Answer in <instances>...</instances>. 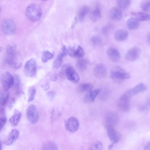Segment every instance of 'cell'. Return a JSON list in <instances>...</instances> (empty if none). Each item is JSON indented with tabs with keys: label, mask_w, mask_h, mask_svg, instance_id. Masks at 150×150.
<instances>
[{
	"label": "cell",
	"mask_w": 150,
	"mask_h": 150,
	"mask_svg": "<svg viewBox=\"0 0 150 150\" xmlns=\"http://www.w3.org/2000/svg\"><path fill=\"white\" fill-rule=\"evenodd\" d=\"M25 13L27 18L30 21L36 22L40 19L42 15V11L38 4H32L27 7Z\"/></svg>",
	"instance_id": "1"
},
{
	"label": "cell",
	"mask_w": 150,
	"mask_h": 150,
	"mask_svg": "<svg viewBox=\"0 0 150 150\" xmlns=\"http://www.w3.org/2000/svg\"><path fill=\"white\" fill-rule=\"evenodd\" d=\"M111 78L115 80H124L129 78L130 74L121 67L116 66L113 67L110 71Z\"/></svg>",
	"instance_id": "2"
},
{
	"label": "cell",
	"mask_w": 150,
	"mask_h": 150,
	"mask_svg": "<svg viewBox=\"0 0 150 150\" xmlns=\"http://www.w3.org/2000/svg\"><path fill=\"white\" fill-rule=\"evenodd\" d=\"M37 66L36 62L33 58L28 60L25 64L23 69L25 75L28 77H32L36 73Z\"/></svg>",
	"instance_id": "3"
},
{
	"label": "cell",
	"mask_w": 150,
	"mask_h": 150,
	"mask_svg": "<svg viewBox=\"0 0 150 150\" xmlns=\"http://www.w3.org/2000/svg\"><path fill=\"white\" fill-rule=\"evenodd\" d=\"M1 81L3 90L7 91L13 87L14 81L13 76L8 72H5L1 75Z\"/></svg>",
	"instance_id": "4"
},
{
	"label": "cell",
	"mask_w": 150,
	"mask_h": 150,
	"mask_svg": "<svg viewBox=\"0 0 150 150\" xmlns=\"http://www.w3.org/2000/svg\"><path fill=\"white\" fill-rule=\"evenodd\" d=\"M26 115L29 121L32 124L37 122L39 117V112L34 105H31L29 107L26 111Z\"/></svg>",
	"instance_id": "5"
},
{
	"label": "cell",
	"mask_w": 150,
	"mask_h": 150,
	"mask_svg": "<svg viewBox=\"0 0 150 150\" xmlns=\"http://www.w3.org/2000/svg\"><path fill=\"white\" fill-rule=\"evenodd\" d=\"M2 32L7 35H12L15 32L16 26L13 21L11 19H7L3 22L1 25Z\"/></svg>",
	"instance_id": "6"
},
{
	"label": "cell",
	"mask_w": 150,
	"mask_h": 150,
	"mask_svg": "<svg viewBox=\"0 0 150 150\" xmlns=\"http://www.w3.org/2000/svg\"><path fill=\"white\" fill-rule=\"evenodd\" d=\"M93 73L94 76L98 79L105 78L107 74V69L106 66L103 63L97 64L94 68Z\"/></svg>",
	"instance_id": "7"
},
{
	"label": "cell",
	"mask_w": 150,
	"mask_h": 150,
	"mask_svg": "<svg viewBox=\"0 0 150 150\" xmlns=\"http://www.w3.org/2000/svg\"><path fill=\"white\" fill-rule=\"evenodd\" d=\"M66 77L69 81L74 83H78L80 79L79 74L73 67L68 64L66 70Z\"/></svg>",
	"instance_id": "8"
},
{
	"label": "cell",
	"mask_w": 150,
	"mask_h": 150,
	"mask_svg": "<svg viewBox=\"0 0 150 150\" xmlns=\"http://www.w3.org/2000/svg\"><path fill=\"white\" fill-rule=\"evenodd\" d=\"M79 126V123L78 120L76 118L74 117L69 118L65 124L66 129L71 132L76 131L78 129Z\"/></svg>",
	"instance_id": "9"
},
{
	"label": "cell",
	"mask_w": 150,
	"mask_h": 150,
	"mask_svg": "<svg viewBox=\"0 0 150 150\" xmlns=\"http://www.w3.org/2000/svg\"><path fill=\"white\" fill-rule=\"evenodd\" d=\"M118 116L115 113L109 112L107 114L105 118V124L106 128L113 127L117 124Z\"/></svg>",
	"instance_id": "10"
},
{
	"label": "cell",
	"mask_w": 150,
	"mask_h": 150,
	"mask_svg": "<svg viewBox=\"0 0 150 150\" xmlns=\"http://www.w3.org/2000/svg\"><path fill=\"white\" fill-rule=\"evenodd\" d=\"M141 52L140 49L138 47H135L132 48L126 53L125 58L128 61H134L139 58Z\"/></svg>",
	"instance_id": "11"
},
{
	"label": "cell",
	"mask_w": 150,
	"mask_h": 150,
	"mask_svg": "<svg viewBox=\"0 0 150 150\" xmlns=\"http://www.w3.org/2000/svg\"><path fill=\"white\" fill-rule=\"evenodd\" d=\"M67 53L66 48L65 45H63L54 62L53 67L54 69H57L61 67L62 63L63 58L66 56Z\"/></svg>",
	"instance_id": "12"
},
{
	"label": "cell",
	"mask_w": 150,
	"mask_h": 150,
	"mask_svg": "<svg viewBox=\"0 0 150 150\" xmlns=\"http://www.w3.org/2000/svg\"><path fill=\"white\" fill-rule=\"evenodd\" d=\"M147 88L145 84L140 83L133 88L127 91L124 94L130 98L134 95L146 91Z\"/></svg>",
	"instance_id": "13"
},
{
	"label": "cell",
	"mask_w": 150,
	"mask_h": 150,
	"mask_svg": "<svg viewBox=\"0 0 150 150\" xmlns=\"http://www.w3.org/2000/svg\"><path fill=\"white\" fill-rule=\"evenodd\" d=\"M67 53L70 57L79 59L82 58L84 55L82 48L78 45L76 48L74 47H69L67 50Z\"/></svg>",
	"instance_id": "14"
},
{
	"label": "cell",
	"mask_w": 150,
	"mask_h": 150,
	"mask_svg": "<svg viewBox=\"0 0 150 150\" xmlns=\"http://www.w3.org/2000/svg\"><path fill=\"white\" fill-rule=\"evenodd\" d=\"M129 98L123 94L120 97L118 102V107L124 112H128L130 108Z\"/></svg>",
	"instance_id": "15"
},
{
	"label": "cell",
	"mask_w": 150,
	"mask_h": 150,
	"mask_svg": "<svg viewBox=\"0 0 150 150\" xmlns=\"http://www.w3.org/2000/svg\"><path fill=\"white\" fill-rule=\"evenodd\" d=\"M106 129L108 136L110 140L112 141V144L114 145V144L118 142L121 139V134L115 131L113 127H107Z\"/></svg>",
	"instance_id": "16"
},
{
	"label": "cell",
	"mask_w": 150,
	"mask_h": 150,
	"mask_svg": "<svg viewBox=\"0 0 150 150\" xmlns=\"http://www.w3.org/2000/svg\"><path fill=\"white\" fill-rule=\"evenodd\" d=\"M19 134L20 132L18 130L14 129L12 130L5 139V144L7 146L12 145L18 139Z\"/></svg>",
	"instance_id": "17"
},
{
	"label": "cell",
	"mask_w": 150,
	"mask_h": 150,
	"mask_svg": "<svg viewBox=\"0 0 150 150\" xmlns=\"http://www.w3.org/2000/svg\"><path fill=\"white\" fill-rule=\"evenodd\" d=\"M13 77L14 81L13 87V93L14 95L18 96L20 94L22 91V84L21 78L17 74H14Z\"/></svg>",
	"instance_id": "18"
},
{
	"label": "cell",
	"mask_w": 150,
	"mask_h": 150,
	"mask_svg": "<svg viewBox=\"0 0 150 150\" xmlns=\"http://www.w3.org/2000/svg\"><path fill=\"white\" fill-rule=\"evenodd\" d=\"M107 54L109 59L114 62L118 61L120 58L121 56L119 52L114 47H110L108 50Z\"/></svg>",
	"instance_id": "19"
},
{
	"label": "cell",
	"mask_w": 150,
	"mask_h": 150,
	"mask_svg": "<svg viewBox=\"0 0 150 150\" xmlns=\"http://www.w3.org/2000/svg\"><path fill=\"white\" fill-rule=\"evenodd\" d=\"M100 91V89H96L88 92L84 96V102L86 103L93 102Z\"/></svg>",
	"instance_id": "20"
},
{
	"label": "cell",
	"mask_w": 150,
	"mask_h": 150,
	"mask_svg": "<svg viewBox=\"0 0 150 150\" xmlns=\"http://www.w3.org/2000/svg\"><path fill=\"white\" fill-rule=\"evenodd\" d=\"M16 56H7L6 62L11 67L14 69H17L22 67V63L16 59Z\"/></svg>",
	"instance_id": "21"
},
{
	"label": "cell",
	"mask_w": 150,
	"mask_h": 150,
	"mask_svg": "<svg viewBox=\"0 0 150 150\" xmlns=\"http://www.w3.org/2000/svg\"><path fill=\"white\" fill-rule=\"evenodd\" d=\"M110 16L113 21H119L122 18V12L119 8L114 7L112 8L110 11Z\"/></svg>",
	"instance_id": "22"
},
{
	"label": "cell",
	"mask_w": 150,
	"mask_h": 150,
	"mask_svg": "<svg viewBox=\"0 0 150 150\" xmlns=\"http://www.w3.org/2000/svg\"><path fill=\"white\" fill-rule=\"evenodd\" d=\"M129 35L128 32L124 29H119L116 31L114 37L118 41H122L126 40Z\"/></svg>",
	"instance_id": "23"
},
{
	"label": "cell",
	"mask_w": 150,
	"mask_h": 150,
	"mask_svg": "<svg viewBox=\"0 0 150 150\" xmlns=\"http://www.w3.org/2000/svg\"><path fill=\"white\" fill-rule=\"evenodd\" d=\"M21 117V114L18 110L15 109L13 110V115L10 118L9 121L13 126H16L19 122Z\"/></svg>",
	"instance_id": "24"
},
{
	"label": "cell",
	"mask_w": 150,
	"mask_h": 150,
	"mask_svg": "<svg viewBox=\"0 0 150 150\" xmlns=\"http://www.w3.org/2000/svg\"><path fill=\"white\" fill-rule=\"evenodd\" d=\"M139 25V21L135 17H131L127 22V27L131 30H135L138 29Z\"/></svg>",
	"instance_id": "25"
},
{
	"label": "cell",
	"mask_w": 150,
	"mask_h": 150,
	"mask_svg": "<svg viewBox=\"0 0 150 150\" xmlns=\"http://www.w3.org/2000/svg\"><path fill=\"white\" fill-rule=\"evenodd\" d=\"M131 14L135 16L139 21H145L150 20V14L142 12L131 13Z\"/></svg>",
	"instance_id": "26"
},
{
	"label": "cell",
	"mask_w": 150,
	"mask_h": 150,
	"mask_svg": "<svg viewBox=\"0 0 150 150\" xmlns=\"http://www.w3.org/2000/svg\"><path fill=\"white\" fill-rule=\"evenodd\" d=\"M89 8L87 6H84L81 7L79 10L78 13V19L79 21L81 22L83 21L84 18L89 11Z\"/></svg>",
	"instance_id": "27"
},
{
	"label": "cell",
	"mask_w": 150,
	"mask_h": 150,
	"mask_svg": "<svg viewBox=\"0 0 150 150\" xmlns=\"http://www.w3.org/2000/svg\"><path fill=\"white\" fill-rule=\"evenodd\" d=\"M88 64V62L86 59L81 58L77 61L76 66L78 70L83 71L87 69Z\"/></svg>",
	"instance_id": "28"
},
{
	"label": "cell",
	"mask_w": 150,
	"mask_h": 150,
	"mask_svg": "<svg viewBox=\"0 0 150 150\" xmlns=\"http://www.w3.org/2000/svg\"><path fill=\"white\" fill-rule=\"evenodd\" d=\"M93 87V85L91 83H83L78 86L77 90L80 92H88L92 90Z\"/></svg>",
	"instance_id": "29"
},
{
	"label": "cell",
	"mask_w": 150,
	"mask_h": 150,
	"mask_svg": "<svg viewBox=\"0 0 150 150\" xmlns=\"http://www.w3.org/2000/svg\"><path fill=\"white\" fill-rule=\"evenodd\" d=\"M101 17V11L98 7L95 8L91 13L90 18L93 22H96L98 21Z\"/></svg>",
	"instance_id": "30"
},
{
	"label": "cell",
	"mask_w": 150,
	"mask_h": 150,
	"mask_svg": "<svg viewBox=\"0 0 150 150\" xmlns=\"http://www.w3.org/2000/svg\"><path fill=\"white\" fill-rule=\"evenodd\" d=\"M54 54L48 50L44 51L42 53L41 59L43 62H46L53 58Z\"/></svg>",
	"instance_id": "31"
},
{
	"label": "cell",
	"mask_w": 150,
	"mask_h": 150,
	"mask_svg": "<svg viewBox=\"0 0 150 150\" xmlns=\"http://www.w3.org/2000/svg\"><path fill=\"white\" fill-rule=\"evenodd\" d=\"M42 150H58L57 145L52 142H48L44 144Z\"/></svg>",
	"instance_id": "32"
},
{
	"label": "cell",
	"mask_w": 150,
	"mask_h": 150,
	"mask_svg": "<svg viewBox=\"0 0 150 150\" xmlns=\"http://www.w3.org/2000/svg\"><path fill=\"white\" fill-rule=\"evenodd\" d=\"M131 3V1L129 0H118L117 1V4L120 8L126 9L128 8Z\"/></svg>",
	"instance_id": "33"
},
{
	"label": "cell",
	"mask_w": 150,
	"mask_h": 150,
	"mask_svg": "<svg viewBox=\"0 0 150 150\" xmlns=\"http://www.w3.org/2000/svg\"><path fill=\"white\" fill-rule=\"evenodd\" d=\"M16 45L14 44H11L7 46L6 49L7 56H14L16 55Z\"/></svg>",
	"instance_id": "34"
},
{
	"label": "cell",
	"mask_w": 150,
	"mask_h": 150,
	"mask_svg": "<svg viewBox=\"0 0 150 150\" xmlns=\"http://www.w3.org/2000/svg\"><path fill=\"white\" fill-rule=\"evenodd\" d=\"M36 93L35 87L33 86L29 87L28 89V96L27 99V101L30 102L34 99Z\"/></svg>",
	"instance_id": "35"
},
{
	"label": "cell",
	"mask_w": 150,
	"mask_h": 150,
	"mask_svg": "<svg viewBox=\"0 0 150 150\" xmlns=\"http://www.w3.org/2000/svg\"><path fill=\"white\" fill-rule=\"evenodd\" d=\"M9 97V94L7 91L4 90L0 93V102L1 105H5L7 103Z\"/></svg>",
	"instance_id": "36"
},
{
	"label": "cell",
	"mask_w": 150,
	"mask_h": 150,
	"mask_svg": "<svg viewBox=\"0 0 150 150\" xmlns=\"http://www.w3.org/2000/svg\"><path fill=\"white\" fill-rule=\"evenodd\" d=\"M0 127L1 130L6 124L7 120L5 111L2 108L0 109Z\"/></svg>",
	"instance_id": "37"
},
{
	"label": "cell",
	"mask_w": 150,
	"mask_h": 150,
	"mask_svg": "<svg viewBox=\"0 0 150 150\" xmlns=\"http://www.w3.org/2000/svg\"><path fill=\"white\" fill-rule=\"evenodd\" d=\"M91 42L94 46L97 47L101 44L102 39L101 37L98 35L93 36L91 39Z\"/></svg>",
	"instance_id": "38"
},
{
	"label": "cell",
	"mask_w": 150,
	"mask_h": 150,
	"mask_svg": "<svg viewBox=\"0 0 150 150\" xmlns=\"http://www.w3.org/2000/svg\"><path fill=\"white\" fill-rule=\"evenodd\" d=\"M103 146L102 143L98 141L92 144L89 147L88 150H102Z\"/></svg>",
	"instance_id": "39"
},
{
	"label": "cell",
	"mask_w": 150,
	"mask_h": 150,
	"mask_svg": "<svg viewBox=\"0 0 150 150\" xmlns=\"http://www.w3.org/2000/svg\"><path fill=\"white\" fill-rule=\"evenodd\" d=\"M142 10L146 12H150V0L143 1L140 4Z\"/></svg>",
	"instance_id": "40"
},
{
	"label": "cell",
	"mask_w": 150,
	"mask_h": 150,
	"mask_svg": "<svg viewBox=\"0 0 150 150\" xmlns=\"http://www.w3.org/2000/svg\"><path fill=\"white\" fill-rule=\"evenodd\" d=\"M67 64H65L62 67L61 70L60 75V76L63 78H65L66 77V70Z\"/></svg>",
	"instance_id": "41"
},
{
	"label": "cell",
	"mask_w": 150,
	"mask_h": 150,
	"mask_svg": "<svg viewBox=\"0 0 150 150\" xmlns=\"http://www.w3.org/2000/svg\"><path fill=\"white\" fill-rule=\"evenodd\" d=\"M47 96L48 98L51 100H53L55 97V92L53 91H51L48 92L47 93Z\"/></svg>",
	"instance_id": "42"
},
{
	"label": "cell",
	"mask_w": 150,
	"mask_h": 150,
	"mask_svg": "<svg viewBox=\"0 0 150 150\" xmlns=\"http://www.w3.org/2000/svg\"><path fill=\"white\" fill-rule=\"evenodd\" d=\"M15 102V98L14 97L12 98L11 99L9 103L8 108L9 109H11L13 108Z\"/></svg>",
	"instance_id": "43"
},
{
	"label": "cell",
	"mask_w": 150,
	"mask_h": 150,
	"mask_svg": "<svg viewBox=\"0 0 150 150\" xmlns=\"http://www.w3.org/2000/svg\"><path fill=\"white\" fill-rule=\"evenodd\" d=\"M59 113L56 109H53L51 111V117H56L59 116Z\"/></svg>",
	"instance_id": "44"
},
{
	"label": "cell",
	"mask_w": 150,
	"mask_h": 150,
	"mask_svg": "<svg viewBox=\"0 0 150 150\" xmlns=\"http://www.w3.org/2000/svg\"><path fill=\"white\" fill-rule=\"evenodd\" d=\"M50 84L48 82H46L42 86V88L45 91L47 90L49 88Z\"/></svg>",
	"instance_id": "45"
},
{
	"label": "cell",
	"mask_w": 150,
	"mask_h": 150,
	"mask_svg": "<svg viewBox=\"0 0 150 150\" xmlns=\"http://www.w3.org/2000/svg\"><path fill=\"white\" fill-rule=\"evenodd\" d=\"M57 75L56 74H53L51 76V80L53 81H55L57 80Z\"/></svg>",
	"instance_id": "46"
},
{
	"label": "cell",
	"mask_w": 150,
	"mask_h": 150,
	"mask_svg": "<svg viewBox=\"0 0 150 150\" xmlns=\"http://www.w3.org/2000/svg\"><path fill=\"white\" fill-rule=\"evenodd\" d=\"M144 150H150V142L146 144L144 147Z\"/></svg>",
	"instance_id": "47"
},
{
	"label": "cell",
	"mask_w": 150,
	"mask_h": 150,
	"mask_svg": "<svg viewBox=\"0 0 150 150\" xmlns=\"http://www.w3.org/2000/svg\"><path fill=\"white\" fill-rule=\"evenodd\" d=\"M77 18L76 17H75L74 20V21L72 23L71 27L72 28H73L75 25L76 24V22H77Z\"/></svg>",
	"instance_id": "48"
},
{
	"label": "cell",
	"mask_w": 150,
	"mask_h": 150,
	"mask_svg": "<svg viewBox=\"0 0 150 150\" xmlns=\"http://www.w3.org/2000/svg\"><path fill=\"white\" fill-rule=\"evenodd\" d=\"M147 38L149 41L150 42V33L148 35Z\"/></svg>",
	"instance_id": "49"
}]
</instances>
